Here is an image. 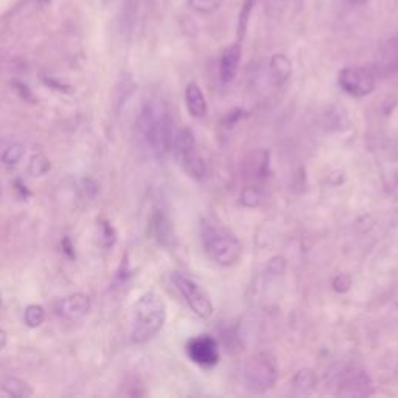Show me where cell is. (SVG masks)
Here are the masks:
<instances>
[{"instance_id": "obj_1", "label": "cell", "mask_w": 398, "mask_h": 398, "mask_svg": "<svg viewBox=\"0 0 398 398\" xmlns=\"http://www.w3.org/2000/svg\"><path fill=\"white\" fill-rule=\"evenodd\" d=\"M137 134L142 145L156 157L168 154L176 131L167 108L161 103L146 102L137 120Z\"/></svg>"}, {"instance_id": "obj_2", "label": "cell", "mask_w": 398, "mask_h": 398, "mask_svg": "<svg viewBox=\"0 0 398 398\" xmlns=\"http://www.w3.org/2000/svg\"><path fill=\"white\" fill-rule=\"evenodd\" d=\"M199 235L204 253L213 263L229 268L237 265L243 255V246L233 233L212 220H202Z\"/></svg>"}, {"instance_id": "obj_3", "label": "cell", "mask_w": 398, "mask_h": 398, "mask_svg": "<svg viewBox=\"0 0 398 398\" xmlns=\"http://www.w3.org/2000/svg\"><path fill=\"white\" fill-rule=\"evenodd\" d=\"M167 320V307L157 292H145L137 298L132 309L131 341L145 344L162 330Z\"/></svg>"}, {"instance_id": "obj_4", "label": "cell", "mask_w": 398, "mask_h": 398, "mask_svg": "<svg viewBox=\"0 0 398 398\" xmlns=\"http://www.w3.org/2000/svg\"><path fill=\"white\" fill-rule=\"evenodd\" d=\"M172 151L184 172L190 178L201 180L207 176V165L202 156L199 154L195 134L189 128H183L174 134Z\"/></svg>"}, {"instance_id": "obj_5", "label": "cell", "mask_w": 398, "mask_h": 398, "mask_svg": "<svg viewBox=\"0 0 398 398\" xmlns=\"http://www.w3.org/2000/svg\"><path fill=\"white\" fill-rule=\"evenodd\" d=\"M277 377V362L269 353H257L244 366L243 378L246 389L253 394H263L271 389L276 384Z\"/></svg>"}, {"instance_id": "obj_6", "label": "cell", "mask_w": 398, "mask_h": 398, "mask_svg": "<svg viewBox=\"0 0 398 398\" xmlns=\"http://www.w3.org/2000/svg\"><path fill=\"white\" fill-rule=\"evenodd\" d=\"M172 280L176 290L180 292V296L184 297V301L189 308L195 313L198 318L209 319L213 314V303L210 298L209 292L199 285L196 280L190 279L189 276L180 272H174L172 276Z\"/></svg>"}, {"instance_id": "obj_7", "label": "cell", "mask_w": 398, "mask_h": 398, "mask_svg": "<svg viewBox=\"0 0 398 398\" xmlns=\"http://www.w3.org/2000/svg\"><path fill=\"white\" fill-rule=\"evenodd\" d=\"M338 84L349 95L362 98L375 91V73L367 67H345L339 72Z\"/></svg>"}, {"instance_id": "obj_8", "label": "cell", "mask_w": 398, "mask_h": 398, "mask_svg": "<svg viewBox=\"0 0 398 398\" xmlns=\"http://www.w3.org/2000/svg\"><path fill=\"white\" fill-rule=\"evenodd\" d=\"M185 352L195 364L201 367H213L220 361V347L216 339L207 335L191 338L185 345Z\"/></svg>"}, {"instance_id": "obj_9", "label": "cell", "mask_w": 398, "mask_h": 398, "mask_svg": "<svg viewBox=\"0 0 398 398\" xmlns=\"http://www.w3.org/2000/svg\"><path fill=\"white\" fill-rule=\"evenodd\" d=\"M338 395L342 397H368L373 394L372 378L364 371L353 368L345 373L338 386Z\"/></svg>"}, {"instance_id": "obj_10", "label": "cell", "mask_w": 398, "mask_h": 398, "mask_svg": "<svg viewBox=\"0 0 398 398\" xmlns=\"http://www.w3.org/2000/svg\"><path fill=\"white\" fill-rule=\"evenodd\" d=\"M92 307V301L87 294H72L66 298H62L60 307H58V313L62 319L66 320H80L84 316L89 314Z\"/></svg>"}, {"instance_id": "obj_11", "label": "cell", "mask_w": 398, "mask_h": 398, "mask_svg": "<svg viewBox=\"0 0 398 398\" xmlns=\"http://www.w3.org/2000/svg\"><path fill=\"white\" fill-rule=\"evenodd\" d=\"M239 62H242V44L235 43L226 47L220 60V80L222 83L229 84L235 80Z\"/></svg>"}, {"instance_id": "obj_12", "label": "cell", "mask_w": 398, "mask_h": 398, "mask_svg": "<svg viewBox=\"0 0 398 398\" xmlns=\"http://www.w3.org/2000/svg\"><path fill=\"white\" fill-rule=\"evenodd\" d=\"M185 106L189 114L195 119H204L209 114V104L206 95L196 81L187 84L185 87Z\"/></svg>"}, {"instance_id": "obj_13", "label": "cell", "mask_w": 398, "mask_h": 398, "mask_svg": "<svg viewBox=\"0 0 398 398\" xmlns=\"http://www.w3.org/2000/svg\"><path fill=\"white\" fill-rule=\"evenodd\" d=\"M269 73H271L274 84L283 86L292 75V64L290 58L283 54L272 55L271 61H269Z\"/></svg>"}, {"instance_id": "obj_14", "label": "cell", "mask_w": 398, "mask_h": 398, "mask_svg": "<svg viewBox=\"0 0 398 398\" xmlns=\"http://www.w3.org/2000/svg\"><path fill=\"white\" fill-rule=\"evenodd\" d=\"M0 389H2L5 394L14 398H25L33 395L32 386L27 382H23L21 378L8 377L0 382Z\"/></svg>"}, {"instance_id": "obj_15", "label": "cell", "mask_w": 398, "mask_h": 398, "mask_svg": "<svg viewBox=\"0 0 398 398\" xmlns=\"http://www.w3.org/2000/svg\"><path fill=\"white\" fill-rule=\"evenodd\" d=\"M382 66V70L390 72V70H398V33L394 34L389 39V43L384 45L382 62H378Z\"/></svg>"}, {"instance_id": "obj_16", "label": "cell", "mask_w": 398, "mask_h": 398, "mask_svg": "<svg viewBox=\"0 0 398 398\" xmlns=\"http://www.w3.org/2000/svg\"><path fill=\"white\" fill-rule=\"evenodd\" d=\"M316 384V375L313 371L309 368H302L296 373L294 379H292V386L298 392V394H308L309 390L314 388Z\"/></svg>"}, {"instance_id": "obj_17", "label": "cell", "mask_w": 398, "mask_h": 398, "mask_svg": "<svg viewBox=\"0 0 398 398\" xmlns=\"http://www.w3.org/2000/svg\"><path fill=\"white\" fill-rule=\"evenodd\" d=\"M51 169V162L44 154H34L28 163V173L33 178L44 176Z\"/></svg>"}, {"instance_id": "obj_18", "label": "cell", "mask_w": 398, "mask_h": 398, "mask_svg": "<svg viewBox=\"0 0 398 398\" xmlns=\"http://www.w3.org/2000/svg\"><path fill=\"white\" fill-rule=\"evenodd\" d=\"M98 227H100V243L104 249L113 248L117 242V233L113 224L108 220H98Z\"/></svg>"}, {"instance_id": "obj_19", "label": "cell", "mask_w": 398, "mask_h": 398, "mask_svg": "<svg viewBox=\"0 0 398 398\" xmlns=\"http://www.w3.org/2000/svg\"><path fill=\"white\" fill-rule=\"evenodd\" d=\"M45 319V309L40 305H28L23 313V320H25L27 327L30 329H36V327L43 325Z\"/></svg>"}, {"instance_id": "obj_20", "label": "cell", "mask_w": 398, "mask_h": 398, "mask_svg": "<svg viewBox=\"0 0 398 398\" xmlns=\"http://www.w3.org/2000/svg\"><path fill=\"white\" fill-rule=\"evenodd\" d=\"M254 5H255V0H244L243 8H242V11H239V16H238V25H237L238 40H242L244 38L246 30H248L249 17L254 10Z\"/></svg>"}, {"instance_id": "obj_21", "label": "cell", "mask_w": 398, "mask_h": 398, "mask_svg": "<svg viewBox=\"0 0 398 398\" xmlns=\"http://www.w3.org/2000/svg\"><path fill=\"white\" fill-rule=\"evenodd\" d=\"M224 0H189V7L199 14H212L221 8Z\"/></svg>"}, {"instance_id": "obj_22", "label": "cell", "mask_w": 398, "mask_h": 398, "mask_svg": "<svg viewBox=\"0 0 398 398\" xmlns=\"http://www.w3.org/2000/svg\"><path fill=\"white\" fill-rule=\"evenodd\" d=\"M23 153H25V150H23V146L19 143H14V145H10L7 150L3 151L2 156H0V159L5 163V165H16V163H19L21 159L23 157Z\"/></svg>"}, {"instance_id": "obj_23", "label": "cell", "mask_w": 398, "mask_h": 398, "mask_svg": "<svg viewBox=\"0 0 398 398\" xmlns=\"http://www.w3.org/2000/svg\"><path fill=\"white\" fill-rule=\"evenodd\" d=\"M153 229L157 239H159V243H167L168 242V235H169V226H168V221L163 215L157 213L154 218H153Z\"/></svg>"}, {"instance_id": "obj_24", "label": "cell", "mask_w": 398, "mask_h": 398, "mask_svg": "<svg viewBox=\"0 0 398 398\" xmlns=\"http://www.w3.org/2000/svg\"><path fill=\"white\" fill-rule=\"evenodd\" d=\"M11 84H13V89L16 91L17 95H19V98L23 100V102L32 103V104H36L38 103V100H36V97H34L33 91L25 83H22V81L14 80Z\"/></svg>"}, {"instance_id": "obj_25", "label": "cell", "mask_w": 398, "mask_h": 398, "mask_svg": "<svg viewBox=\"0 0 398 398\" xmlns=\"http://www.w3.org/2000/svg\"><path fill=\"white\" fill-rule=\"evenodd\" d=\"M44 84L47 87H50V89L58 91V92H62V93H72L73 92V87L69 86V84H64L61 81H58L55 78H49V77H44L43 78Z\"/></svg>"}, {"instance_id": "obj_26", "label": "cell", "mask_w": 398, "mask_h": 398, "mask_svg": "<svg viewBox=\"0 0 398 398\" xmlns=\"http://www.w3.org/2000/svg\"><path fill=\"white\" fill-rule=\"evenodd\" d=\"M350 286H352V279H350L347 274H339V276H336L335 280H333V288L338 292L349 291Z\"/></svg>"}, {"instance_id": "obj_27", "label": "cell", "mask_w": 398, "mask_h": 398, "mask_svg": "<svg viewBox=\"0 0 398 398\" xmlns=\"http://www.w3.org/2000/svg\"><path fill=\"white\" fill-rule=\"evenodd\" d=\"M285 266L286 261L283 257H274V259H271L268 263V271L269 274H272V276H279V274H282L285 271Z\"/></svg>"}, {"instance_id": "obj_28", "label": "cell", "mask_w": 398, "mask_h": 398, "mask_svg": "<svg viewBox=\"0 0 398 398\" xmlns=\"http://www.w3.org/2000/svg\"><path fill=\"white\" fill-rule=\"evenodd\" d=\"M61 248H62V253L67 255V259H70V260L77 259V253H75V246L72 243V239H70V237H64L62 238Z\"/></svg>"}, {"instance_id": "obj_29", "label": "cell", "mask_w": 398, "mask_h": 398, "mask_svg": "<svg viewBox=\"0 0 398 398\" xmlns=\"http://www.w3.org/2000/svg\"><path fill=\"white\" fill-rule=\"evenodd\" d=\"M259 193H257L255 189H248L244 193H243V202L246 204V206H250V207H254L259 204Z\"/></svg>"}, {"instance_id": "obj_30", "label": "cell", "mask_w": 398, "mask_h": 398, "mask_svg": "<svg viewBox=\"0 0 398 398\" xmlns=\"http://www.w3.org/2000/svg\"><path fill=\"white\" fill-rule=\"evenodd\" d=\"M13 187H14V190L17 193V196H19L21 199H23V201H27L28 198L32 196V191L27 189V185L22 183L21 179H14V183H13Z\"/></svg>"}, {"instance_id": "obj_31", "label": "cell", "mask_w": 398, "mask_h": 398, "mask_svg": "<svg viewBox=\"0 0 398 398\" xmlns=\"http://www.w3.org/2000/svg\"><path fill=\"white\" fill-rule=\"evenodd\" d=\"M83 184H84V193H86V196L87 198H95L97 196V193H98V184L95 183V180L91 179V178H87L83 180Z\"/></svg>"}, {"instance_id": "obj_32", "label": "cell", "mask_w": 398, "mask_h": 398, "mask_svg": "<svg viewBox=\"0 0 398 398\" xmlns=\"http://www.w3.org/2000/svg\"><path fill=\"white\" fill-rule=\"evenodd\" d=\"M7 342H8V338H7V333L3 330H0V352L7 347Z\"/></svg>"}, {"instance_id": "obj_33", "label": "cell", "mask_w": 398, "mask_h": 398, "mask_svg": "<svg viewBox=\"0 0 398 398\" xmlns=\"http://www.w3.org/2000/svg\"><path fill=\"white\" fill-rule=\"evenodd\" d=\"M390 226L397 227L398 226V209H395L394 212H392V218H390Z\"/></svg>"}, {"instance_id": "obj_34", "label": "cell", "mask_w": 398, "mask_h": 398, "mask_svg": "<svg viewBox=\"0 0 398 398\" xmlns=\"http://www.w3.org/2000/svg\"><path fill=\"white\" fill-rule=\"evenodd\" d=\"M39 2H40V3H43V5H47V3H49V2H50V0H39Z\"/></svg>"}, {"instance_id": "obj_35", "label": "cell", "mask_w": 398, "mask_h": 398, "mask_svg": "<svg viewBox=\"0 0 398 398\" xmlns=\"http://www.w3.org/2000/svg\"><path fill=\"white\" fill-rule=\"evenodd\" d=\"M0 305H2V292H0Z\"/></svg>"}]
</instances>
